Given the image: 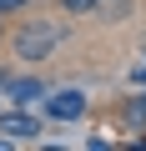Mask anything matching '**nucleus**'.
<instances>
[{
    "label": "nucleus",
    "instance_id": "nucleus-7",
    "mask_svg": "<svg viewBox=\"0 0 146 151\" xmlns=\"http://www.w3.org/2000/svg\"><path fill=\"white\" fill-rule=\"evenodd\" d=\"M65 10H96V0H65Z\"/></svg>",
    "mask_w": 146,
    "mask_h": 151
},
{
    "label": "nucleus",
    "instance_id": "nucleus-1",
    "mask_svg": "<svg viewBox=\"0 0 146 151\" xmlns=\"http://www.w3.org/2000/svg\"><path fill=\"white\" fill-rule=\"evenodd\" d=\"M65 40V30L60 25H50V20H35V25H25L20 35H15V50L25 55V60H45L55 45Z\"/></svg>",
    "mask_w": 146,
    "mask_h": 151
},
{
    "label": "nucleus",
    "instance_id": "nucleus-5",
    "mask_svg": "<svg viewBox=\"0 0 146 151\" xmlns=\"http://www.w3.org/2000/svg\"><path fill=\"white\" fill-rule=\"evenodd\" d=\"M126 126H131V131H146V91L126 101Z\"/></svg>",
    "mask_w": 146,
    "mask_h": 151
},
{
    "label": "nucleus",
    "instance_id": "nucleus-4",
    "mask_svg": "<svg viewBox=\"0 0 146 151\" xmlns=\"http://www.w3.org/2000/svg\"><path fill=\"white\" fill-rule=\"evenodd\" d=\"M10 96H15L20 106H35V101H45V86H40V81H10Z\"/></svg>",
    "mask_w": 146,
    "mask_h": 151
},
{
    "label": "nucleus",
    "instance_id": "nucleus-8",
    "mask_svg": "<svg viewBox=\"0 0 146 151\" xmlns=\"http://www.w3.org/2000/svg\"><path fill=\"white\" fill-rule=\"evenodd\" d=\"M25 5V0H0V10H20Z\"/></svg>",
    "mask_w": 146,
    "mask_h": 151
},
{
    "label": "nucleus",
    "instance_id": "nucleus-2",
    "mask_svg": "<svg viewBox=\"0 0 146 151\" xmlns=\"http://www.w3.org/2000/svg\"><path fill=\"white\" fill-rule=\"evenodd\" d=\"M45 111H50L55 121H76V116L86 111V96H81V91H55V96L45 101Z\"/></svg>",
    "mask_w": 146,
    "mask_h": 151
},
{
    "label": "nucleus",
    "instance_id": "nucleus-3",
    "mask_svg": "<svg viewBox=\"0 0 146 151\" xmlns=\"http://www.w3.org/2000/svg\"><path fill=\"white\" fill-rule=\"evenodd\" d=\"M0 131H5L10 141H35L40 136V121L35 116H20V111H5V116H0Z\"/></svg>",
    "mask_w": 146,
    "mask_h": 151
},
{
    "label": "nucleus",
    "instance_id": "nucleus-6",
    "mask_svg": "<svg viewBox=\"0 0 146 151\" xmlns=\"http://www.w3.org/2000/svg\"><path fill=\"white\" fill-rule=\"evenodd\" d=\"M96 5H106V15H126V5H131V0H96Z\"/></svg>",
    "mask_w": 146,
    "mask_h": 151
}]
</instances>
